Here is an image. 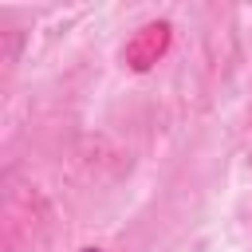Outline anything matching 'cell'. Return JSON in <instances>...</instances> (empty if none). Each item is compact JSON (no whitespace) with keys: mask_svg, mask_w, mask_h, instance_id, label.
<instances>
[{"mask_svg":"<svg viewBox=\"0 0 252 252\" xmlns=\"http://www.w3.org/2000/svg\"><path fill=\"white\" fill-rule=\"evenodd\" d=\"M169 43H173V28H169L165 20L142 24V28L126 39V47H122V63H126L130 71H150V67L169 51Z\"/></svg>","mask_w":252,"mask_h":252,"instance_id":"obj_1","label":"cell"},{"mask_svg":"<svg viewBox=\"0 0 252 252\" xmlns=\"http://www.w3.org/2000/svg\"><path fill=\"white\" fill-rule=\"evenodd\" d=\"M83 252H98V248H83Z\"/></svg>","mask_w":252,"mask_h":252,"instance_id":"obj_2","label":"cell"}]
</instances>
